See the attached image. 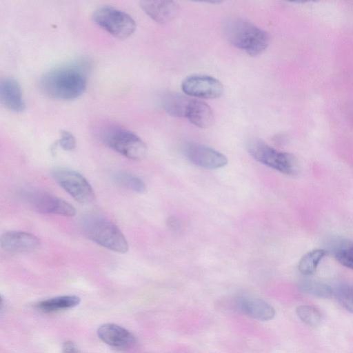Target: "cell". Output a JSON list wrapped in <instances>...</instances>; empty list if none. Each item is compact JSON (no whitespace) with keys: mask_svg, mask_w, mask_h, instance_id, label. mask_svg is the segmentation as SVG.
Listing matches in <instances>:
<instances>
[{"mask_svg":"<svg viewBox=\"0 0 353 353\" xmlns=\"http://www.w3.org/2000/svg\"><path fill=\"white\" fill-rule=\"evenodd\" d=\"M89 64L79 60L55 67L43 73L39 81L41 91L48 97L59 100L78 98L85 91Z\"/></svg>","mask_w":353,"mask_h":353,"instance_id":"cell-1","label":"cell"},{"mask_svg":"<svg viewBox=\"0 0 353 353\" xmlns=\"http://www.w3.org/2000/svg\"><path fill=\"white\" fill-rule=\"evenodd\" d=\"M223 32L230 44L250 56L262 53L270 41L265 31L241 17L228 19L224 23Z\"/></svg>","mask_w":353,"mask_h":353,"instance_id":"cell-2","label":"cell"},{"mask_svg":"<svg viewBox=\"0 0 353 353\" xmlns=\"http://www.w3.org/2000/svg\"><path fill=\"white\" fill-rule=\"evenodd\" d=\"M83 230L88 239L103 248L119 253L128 251V243L122 232L105 218L89 216L85 219Z\"/></svg>","mask_w":353,"mask_h":353,"instance_id":"cell-3","label":"cell"},{"mask_svg":"<svg viewBox=\"0 0 353 353\" xmlns=\"http://www.w3.org/2000/svg\"><path fill=\"white\" fill-rule=\"evenodd\" d=\"M100 137L106 145L128 159L140 160L147 153V146L144 141L124 127L108 125L101 130Z\"/></svg>","mask_w":353,"mask_h":353,"instance_id":"cell-4","label":"cell"},{"mask_svg":"<svg viewBox=\"0 0 353 353\" xmlns=\"http://www.w3.org/2000/svg\"><path fill=\"white\" fill-rule=\"evenodd\" d=\"M250 154L257 161L288 175H294L298 170L295 157L279 151L259 139H251L247 144Z\"/></svg>","mask_w":353,"mask_h":353,"instance_id":"cell-5","label":"cell"},{"mask_svg":"<svg viewBox=\"0 0 353 353\" xmlns=\"http://www.w3.org/2000/svg\"><path fill=\"white\" fill-rule=\"evenodd\" d=\"M94 22L113 37L124 39L136 30V22L127 12L110 6L97 8L92 14Z\"/></svg>","mask_w":353,"mask_h":353,"instance_id":"cell-6","label":"cell"},{"mask_svg":"<svg viewBox=\"0 0 353 353\" xmlns=\"http://www.w3.org/2000/svg\"><path fill=\"white\" fill-rule=\"evenodd\" d=\"M52 176L57 183L80 203H89L94 199V190L87 179L78 172L66 168H56Z\"/></svg>","mask_w":353,"mask_h":353,"instance_id":"cell-7","label":"cell"},{"mask_svg":"<svg viewBox=\"0 0 353 353\" xmlns=\"http://www.w3.org/2000/svg\"><path fill=\"white\" fill-rule=\"evenodd\" d=\"M183 92L199 99H216L223 92V85L217 79L203 74L187 77L181 83Z\"/></svg>","mask_w":353,"mask_h":353,"instance_id":"cell-8","label":"cell"},{"mask_svg":"<svg viewBox=\"0 0 353 353\" xmlns=\"http://www.w3.org/2000/svg\"><path fill=\"white\" fill-rule=\"evenodd\" d=\"M24 196L29 205L37 212L69 217L74 216L76 214V210L71 204L50 194L29 192Z\"/></svg>","mask_w":353,"mask_h":353,"instance_id":"cell-9","label":"cell"},{"mask_svg":"<svg viewBox=\"0 0 353 353\" xmlns=\"http://www.w3.org/2000/svg\"><path fill=\"white\" fill-rule=\"evenodd\" d=\"M183 152L190 162L203 168L216 169L228 163V159L223 154L197 143H186Z\"/></svg>","mask_w":353,"mask_h":353,"instance_id":"cell-10","label":"cell"},{"mask_svg":"<svg viewBox=\"0 0 353 353\" xmlns=\"http://www.w3.org/2000/svg\"><path fill=\"white\" fill-rule=\"evenodd\" d=\"M99 338L108 345L126 350L136 345L135 336L125 328L114 323H105L97 330Z\"/></svg>","mask_w":353,"mask_h":353,"instance_id":"cell-11","label":"cell"},{"mask_svg":"<svg viewBox=\"0 0 353 353\" xmlns=\"http://www.w3.org/2000/svg\"><path fill=\"white\" fill-rule=\"evenodd\" d=\"M233 305L240 313L258 321L271 320L276 314L274 309L270 304L259 299L239 296L235 299Z\"/></svg>","mask_w":353,"mask_h":353,"instance_id":"cell-12","label":"cell"},{"mask_svg":"<svg viewBox=\"0 0 353 353\" xmlns=\"http://www.w3.org/2000/svg\"><path fill=\"white\" fill-rule=\"evenodd\" d=\"M1 248L11 252H27L39 249L40 240L34 234L21 231H8L1 237Z\"/></svg>","mask_w":353,"mask_h":353,"instance_id":"cell-13","label":"cell"},{"mask_svg":"<svg viewBox=\"0 0 353 353\" xmlns=\"http://www.w3.org/2000/svg\"><path fill=\"white\" fill-rule=\"evenodd\" d=\"M0 99L1 104L8 110L21 112L26 107L19 83L15 79L5 77L0 81Z\"/></svg>","mask_w":353,"mask_h":353,"instance_id":"cell-14","label":"cell"},{"mask_svg":"<svg viewBox=\"0 0 353 353\" xmlns=\"http://www.w3.org/2000/svg\"><path fill=\"white\" fill-rule=\"evenodd\" d=\"M140 6L149 17L160 23L172 21L179 10L178 5L172 1H141Z\"/></svg>","mask_w":353,"mask_h":353,"instance_id":"cell-15","label":"cell"},{"mask_svg":"<svg viewBox=\"0 0 353 353\" xmlns=\"http://www.w3.org/2000/svg\"><path fill=\"white\" fill-rule=\"evenodd\" d=\"M185 117L195 126L205 128L212 124L213 113L210 107L204 101L191 99Z\"/></svg>","mask_w":353,"mask_h":353,"instance_id":"cell-16","label":"cell"},{"mask_svg":"<svg viewBox=\"0 0 353 353\" xmlns=\"http://www.w3.org/2000/svg\"><path fill=\"white\" fill-rule=\"evenodd\" d=\"M328 250L343 266L353 270V243L343 237L334 236L329 239Z\"/></svg>","mask_w":353,"mask_h":353,"instance_id":"cell-17","label":"cell"},{"mask_svg":"<svg viewBox=\"0 0 353 353\" xmlns=\"http://www.w3.org/2000/svg\"><path fill=\"white\" fill-rule=\"evenodd\" d=\"M190 98L181 94L167 92L161 97V105L170 115L176 117H185Z\"/></svg>","mask_w":353,"mask_h":353,"instance_id":"cell-18","label":"cell"},{"mask_svg":"<svg viewBox=\"0 0 353 353\" xmlns=\"http://www.w3.org/2000/svg\"><path fill=\"white\" fill-rule=\"evenodd\" d=\"M80 303V299L75 295H63L43 300L38 303L37 308L43 312H52L72 308Z\"/></svg>","mask_w":353,"mask_h":353,"instance_id":"cell-19","label":"cell"},{"mask_svg":"<svg viewBox=\"0 0 353 353\" xmlns=\"http://www.w3.org/2000/svg\"><path fill=\"white\" fill-rule=\"evenodd\" d=\"M328 254L324 249H315L306 253L300 259L298 268L304 275H311L315 272L321 260Z\"/></svg>","mask_w":353,"mask_h":353,"instance_id":"cell-20","label":"cell"},{"mask_svg":"<svg viewBox=\"0 0 353 353\" xmlns=\"http://www.w3.org/2000/svg\"><path fill=\"white\" fill-rule=\"evenodd\" d=\"M113 179L118 185L137 193H143L146 190L145 184L139 177L128 172H116Z\"/></svg>","mask_w":353,"mask_h":353,"instance_id":"cell-21","label":"cell"},{"mask_svg":"<svg viewBox=\"0 0 353 353\" xmlns=\"http://www.w3.org/2000/svg\"><path fill=\"white\" fill-rule=\"evenodd\" d=\"M301 291L319 298H330L333 290L327 284L310 279L302 281L299 283Z\"/></svg>","mask_w":353,"mask_h":353,"instance_id":"cell-22","label":"cell"},{"mask_svg":"<svg viewBox=\"0 0 353 353\" xmlns=\"http://www.w3.org/2000/svg\"><path fill=\"white\" fill-rule=\"evenodd\" d=\"M296 312L299 318L310 327L318 326L322 319L319 310L310 305L299 306Z\"/></svg>","mask_w":353,"mask_h":353,"instance_id":"cell-23","label":"cell"},{"mask_svg":"<svg viewBox=\"0 0 353 353\" xmlns=\"http://www.w3.org/2000/svg\"><path fill=\"white\" fill-rule=\"evenodd\" d=\"M333 294L339 303L353 314V285L340 284L333 290Z\"/></svg>","mask_w":353,"mask_h":353,"instance_id":"cell-24","label":"cell"},{"mask_svg":"<svg viewBox=\"0 0 353 353\" xmlns=\"http://www.w3.org/2000/svg\"><path fill=\"white\" fill-rule=\"evenodd\" d=\"M57 143L61 148L66 151H72L76 147L74 137L67 130H62L60 132V139Z\"/></svg>","mask_w":353,"mask_h":353,"instance_id":"cell-25","label":"cell"},{"mask_svg":"<svg viewBox=\"0 0 353 353\" xmlns=\"http://www.w3.org/2000/svg\"><path fill=\"white\" fill-rule=\"evenodd\" d=\"M63 353H81L77 345L70 341H68L63 343L62 345Z\"/></svg>","mask_w":353,"mask_h":353,"instance_id":"cell-26","label":"cell"},{"mask_svg":"<svg viewBox=\"0 0 353 353\" xmlns=\"http://www.w3.org/2000/svg\"><path fill=\"white\" fill-rule=\"evenodd\" d=\"M167 225L169 227V228L173 230H179L181 226V223L179 219L174 216L168 219Z\"/></svg>","mask_w":353,"mask_h":353,"instance_id":"cell-27","label":"cell"}]
</instances>
